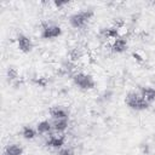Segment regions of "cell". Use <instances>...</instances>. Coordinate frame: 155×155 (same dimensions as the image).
I'll use <instances>...</instances> for the list:
<instances>
[{
    "label": "cell",
    "instance_id": "cell-1",
    "mask_svg": "<svg viewBox=\"0 0 155 155\" xmlns=\"http://www.w3.org/2000/svg\"><path fill=\"white\" fill-rule=\"evenodd\" d=\"M94 12L93 10L88 8V10H82V11H78L74 12L73 15L69 16V23L73 28L75 29H80L84 28L88 24V22L91 21V18L93 17Z\"/></svg>",
    "mask_w": 155,
    "mask_h": 155
},
{
    "label": "cell",
    "instance_id": "cell-2",
    "mask_svg": "<svg viewBox=\"0 0 155 155\" xmlns=\"http://www.w3.org/2000/svg\"><path fill=\"white\" fill-rule=\"evenodd\" d=\"M125 104L134 111H144L150 107V104L145 102L142 96L137 92H128L125 97Z\"/></svg>",
    "mask_w": 155,
    "mask_h": 155
},
{
    "label": "cell",
    "instance_id": "cell-3",
    "mask_svg": "<svg viewBox=\"0 0 155 155\" xmlns=\"http://www.w3.org/2000/svg\"><path fill=\"white\" fill-rule=\"evenodd\" d=\"M71 80L76 87L82 91H90L96 87V81L90 74L85 73H75L71 75Z\"/></svg>",
    "mask_w": 155,
    "mask_h": 155
},
{
    "label": "cell",
    "instance_id": "cell-4",
    "mask_svg": "<svg viewBox=\"0 0 155 155\" xmlns=\"http://www.w3.org/2000/svg\"><path fill=\"white\" fill-rule=\"evenodd\" d=\"M62 35V28L56 24H44L41 29V38L45 40H52Z\"/></svg>",
    "mask_w": 155,
    "mask_h": 155
},
{
    "label": "cell",
    "instance_id": "cell-5",
    "mask_svg": "<svg viewBox=\"0 0 155 155\" xmlns=\"http://www.w3.org/2000/svg\"><path fill=\"white\" fill-rule=\"evenodd\" d=\"M17 46H18V50L23 53H30L34 48V44L31 39L22 33L17 35Z\"/></svg>",
    "mask_w": 155,
    "mask_h": 155
},
{
    "label": "cell",
    "instance_id": "cell-6",
    "mask_svg": "<svg viewBox=\"0 0 155 155\" xmlns=\"http://www.w3.org/2000/svg\"><path fill=\"white\" fill-rule=\"evenodd\" d=\"M127 47H128L127 40L122 36H119L111 44V52L113 53H124L127 50Z\"/></svg>",
    "mask_w": 155,
    "mask_h": 155
},
{
    "label": "cell",
    "instance_id": "cell-7",
    "mask_svg": "<svg viewBox=\"0 0 155 155\" xmlns=\"http://www.w3.org/2000/svg\"><path fill=\"white\" fill-rule=\"evenodd\" d=\"M139 94L149 104L153 103V102H155V87H151V86H140L139 87Z\"/></svg>",
    "mask_w": 155,
    "mask_h": 155
},
{
    "label": "cell",
    "instance_id": "cell-8",
    "mask_svg": "<svg viewBox=\"0 0 155 155\" xmlns=\"http://www.w3.org/2000/svg\"><path fill=\"white\" fill-rule=\"evenodd\" d=\"M65 142V137L64 136H51L50 138L46 139L45 145L48 148H54V149H61L63 148Z\"/></svg>",
    "mask_w": 155,
    "mask_h": 155
},
{
    "label": "cell",
    "instance_id": "cell-9",
    "mask_svg": "<svg viewBox=\"0 0 155 155\" xmlns=\"http://www.w3.org/2000/svg\"><path fill=\"white\" fill-rule=\"evenodd\" d=\"M48 113L53 120L54 119H69V111L67 109H64L63 107L54 105V107L50 108Z\"/></svg>",
    "mask_w": 155,
    "mask_h": 155
},
{
    "label": "cell",
    "instance_id": "cell-10",
    "mask_svg": "<svg viewBox=\"0 0 155 155\" xmlns=\"http://www.w3.org/2000/svg\"><path fill=\"white\" fill-rule=\"evenodd\" d=\"M99 35H102L104 39H117L120 35H119V29L115 28L114 25L113 27H104V28H101L99 30Z\"/></svg>",
    "mask_w": 155,
    "mask_h": 155
},
{
    "label": "cell",
    "instance_id": "cell-11",
    "mask_svg": "<svg viewBox=\"0 0 155 155\" xmlns=\"http://www.w3.org/2000/svg\"><path fill=\"white\" fill-rule=\"evenodd\" d=\"M69 119H54L52 121V127L56 132H64L68 128Z\"/></svg>",
    "mask_w": 155,
    "mask_h": 155
},
{
    "label": "cell",
    "instance_id": "cell-12",
    "mask_svg": "<svg viewBox=\"0 0 155 155\" xmlns=\"http://www.w3.org/2000/svg\"><path fill=\"white\" fill-rule=\"evenodd\" d=\"M5 153L7 155H23V147L19 144H8L5 147Z\"/></svg>",
    "mask_w": 155,
    "mask_h": 155
},
{
    "label": "cell",
    "instance_id": "cell-13",
    "mask_svg": "<svg viewBox=\"0 0 155 155\" xmlns=\"http://www.w3.org/2000/svg\"><path fill=\"white\" fill-rule=\"evenodd\" d=\"M51 130H53V127H52V122H50L48 120H42L36 125V131L41 134L50 133Z\"/></svg>",
    "mask_w": 155,
    "mask_h": 155
},
{
    "label": "cell",
    "instance_id": "cell-14",
    "mask_svg": "<svg viewBox=\"0 0 155 155\" xmlns=\"http://www.w3.org/2000/svg\"><path fill=\"white\" fill-rule=\"evenodd\" d=\"M18 78H19V75H18L17 68L13 67V65L8 67L7 70H6V79H7V82H8V84H13V82H16V81L18 80Z\"/></svg>",
    "mask_w": 155,
    "mask_h": 155
},
{
    "label": "cell",
    "instance_id": "cell-15",
    "mask_svg": "<svg viewBox=\"0 0 155 155\" xmlns=\"http://www.w3.org/2000/svg\"><path fill=\"white\" fill-rule=\"evenodd\" d=\"M36 133H38V131L34 130V128L30 127V126H24V127L22 128V136H23L24 139H28V140L34 139V138L36 137Z\"/></svg>",
    "mask_w": 155,
    "mask_h": 155
},
{
    "label": "cell",
    "instance_id": "cell-16",
    "mask_svg": "<svg viewBox=\"0 0 155 155\" xmlns=\"http://www.w3.org/2000/svg\"><path fill=\"white\" fill-rule=\"evenodd\" d=\"M81 57V52L78 50V48H73L70 52H69V61L70 62H75L78 59H80Z\"/></svg>",
    "mask_w": 155,
    "mask_h": 155
},
{
    "label": "cell",
    "instance_id": "cell-17",
    "mask_svg": "<svg viewBox=\"0 0 155 155\" xmlns=\"http://www.w3.org/2000/svg\"><path fill=\"white\" fill-rule=\"evenodd\" d=\"M58 155H74V150L69 147H64V148H61L58 149Z\"/></svg>",
    "mask_w": 155,
    "mask_h": 155
},
{
    "label": "cell",
    "instance_id": "cell-18",
    "mask_svg": "<svg viewBox=\"0 0 155 155\" xmlns=\"http://www.w3.org/2000/svg\"><path fill=\"white\" fill-rule=\"evenodd\" d=\"M33 82L36 84V85H39V86H41V87H45L46 84H47V80L45 78H36V79L33 80Z\"/></svg>",
    "mask_w": 155,
    "mask_h": 155
},
{
    "label": "cell",
    "instance_id": "cell-19",
    "mask_svg": "<svg viewBox=\"0 0 155 155\" xmlns=\"http://www.w3.org/2000/svg\"><path fill=\"white\" fill-rule=\"evenodd\" d=\"M68 4H69V1H53L54 7H57V8H61L63 6H67Z\"/></svg>",
    "mask_w": 155,
    "mask_h": 155
},
{
    "label": "cell",
    "instance_id": "cell-20",
    "mask_svg": "<svg viewBox=\"0 0 155 155\" xmlns=\"http://www.w3.org/2000/svg\"><path fill=\"white\" fill-rule=\"evenodd\" d=\"M132 56H133L138 62H143V59H142V57H140L139 54H137V53H132Z\"/></svg>",
    "mask_w": 155,
    "mask_h": 155
},
{
    "label": "cell",
    "instance_id": "cell-21",
    "mask_svg": "<svg viewBox=\"0 0 155 155\" xmlns=\"http://www.w3.org/2000/svg\"><path fill=\"white\" fill-rule=\"evenodd\" d=\"M1 155H7V154H6V153H5V151H4V153H2V154H1Z\"/></svg>",
    "mask_w": 155,
    "mask_h": 155
}]
</instances>
